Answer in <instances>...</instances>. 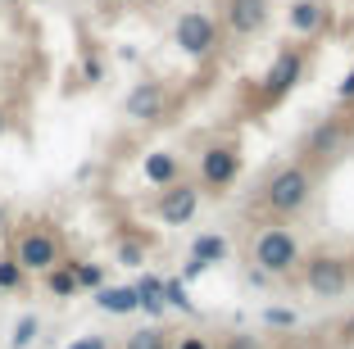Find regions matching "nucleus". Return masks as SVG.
I'll use <instances>...</instances> for the list:
<instances>
[{"label":"nucleus","instance_id":"f257e3e1","mask_svg":"<svg viewBox=\"0 0 354 349\" xmlns=\"http://www.w3.org/2000/svg\"><path fill=\"white\" fill-rule=\"evenodd\" d=\"M14 263H19L23 272H50V267L59 263V240H55V232L28 227L19 236V245H14Z\"/></svg>","mask_w":354,"mask_h":349},{"label":"nucleus","instance_id":"f03ea898","mask_svg":"<svg viewBox=\"0 0 354 349\" xmlns=\"http://www.w3.org/2000/svg\"><path fill=\"white\" fill-rule=\"evenodd\" d=\"M254 263H259L263 272H291V267L300 263V245H295L291 232L268 227V232H259V240H254Z\"/></svg>","mask_w":354,"mask_h":349},{"label":"nucleus","instance_id":"7ed1b4c3","mask_svg":"<svg viewBox=\"0 0 354 349\" xmlns=\"http://www.w3.org/2000/svg\"><path fill=\"white\" fill-rule=\"evenodd\" d=\"M263 200H268L277 214H295V209H304V205H309V173H304V168H281V173H272Z\"/></svg>","mask_w":354,"mask_h":349},{"label":"nucleus","instance_id":"20e7f679","mask_svg":"<svg viewBox=\"0 0 354 349\" xmlns=\"http://www.w3.org/2000/svg\"><path fill=\"white\" fill-rule=\"evenodd\" d=\"M345 286H350V267H345V258H336V254L309 258V290L313 295L336 299V295H345Z\"/></svg>","mask_w":354,"mask_h":349},{"label":"nucleus","instance_id":"39448f33","mask_svg":"<svg viewBox=\"0 0 354 349\" xmlns=\"http://www.w3.org/2000/svg\"><path fill=\"white\" fill-rule=\"evenodd\" d=\"M196 209H200V186H191V182L164 186V196H159V218H164L168 227L191 223V218H196Z\"/></svg>","mask_w":354,"mask_h":349},{"label":"nucleus","instance_id":"423d86ee","mask_svg":"<svg viewBox=\"0 0 354 349\" xmlns=\"http://www.w3.org/2000/svg\"><path fill=\"white\" fill-rule=\"evenodd\" d=\"M236 173H241L236 145H209V150L200 154V177H205V186H227V182H236Z\"/></svg>","mask_w":354,"mask_h":349},{"label":"nucleus","instance_id":"0eeeda50","mask_svg":"<svg viewBox=\"0 0 354 349\" xmlns=\"http://www.w3.org/2000/svg\"><path fill=\"white\" fill-rule=\"evenodd\" d=\"M164 104H168L164 86H159V82H141V86H132V91H127L123 109H127V118H136V123H150V118H159V113H164Z\"/></svg>","mask_w":354,"mask_h":349},{"label":"nucleus","instance_id":"6e6552de","mask_svg":"<svg viewBox=\"0 0 354 349\" xmlns=\"http://www.w3.org/2000/svg\"><path fill=\"white\" fill-rule=\"evenodd\" d=\"M177 46L187 55H209L214 50V23L205 14H182L177 19Z\"/></svg>","mask_w":354,"mask_h":349},{"label":"nucleus","instance_id":"1a4fd4ad","mask_svg":"<svg viewBox=\"0 0 354 349\" xmlns=\"http://www.w3.org/2000/svg\"><path fill=\"white\" fill-rule=\"evenodd\" d=\"M300 68H304V59H300V55H295V50H281L277 59H272V68H268L263 95H268V100H281V95H286L295 82H300Z\"/></svg>","mask_w":354,"mask_h":349},{"label":"nucleus","instance_id":"9d476101","mask_svg":"<svg viewBox=\"0 0 354 349\" xmlns=\"http://www.w3.org/2000/svg\"><path fill=\"white\" fill-rule=\"evenodd\" d=\"M227 23L236 37H254L268 23V0H227Z\"/></svg>","mask_w":354,"mask_h":349},{"label":"nucleus","instance_id":"9b49d317","mask_svg":"<svg viewBox=\"0 0 354 349\" xmlns=\"http://www.w3.org/2000/svg\"><path fill=\"white\" fill-rule=\"evenodd\" d=\"M95 304L104 308V313H136L141 308V299H136V286H100L95 290Z\"/></svg>","mask_w":354,"mask_h":349},{"label":"nucleus","instance_id":"f8f14e48","mask_svg":"<svg viewBox=\"0 0 354 349\" xmlns=\"http://www.w3.org/2000/svg\"><path fill=\"white\" fill-rule=\"evenodd\" d=\"M291 28L295 32H318L323 28V5H318V0H295L291 5Z\"/></svg>","mask_w":354,"mask_h":349},{"label":"nucleus","instance_id":"ddd939ff","mask_svg":"<svg viewBox=\"0 0 354 349\" xmlns=\"http://www.w3.org/2000/svg\"><path fill=\"white\" fill-rule=\"evenodd\" d=\"M46 290H50L55 299H68V295H77V277H73V263H55L50 272H46Z\"/></svg>","mask_w":354,"mask_h":349},{"label":"nucleus","instance_id":"4468645a","mask_svg":"<svg viewBox=\"0 0 354 349\" xmlns=\"http://www.w3.org/2000/svg\"><path fill=\"white\" fill-rule=\"evenodd\" d=\"M146 182H155V186H173L177 182V159L173 154H164V150L150 154L146 159Z\"/></svg>","mask_w":354,"mask_h":349},{"label":"nucleus","instance_id":"2eb2a0df","mask_svg":"<svg viewBox=\"0 0 354 349\" xmlns=\"http://www.w3.org/2000/svg\"><path fill=\"white\" fill-rule=\"evenodd\" d=\"M136 299H141V308H146V313H164V281L159 277H141L136 281Z\"/></svg>","mask_w":354,"mask_h":349},{"label":"nucleus","instance_id":"dca6fc26","mask_svg":"<svg viewBox=\"0 0 354 349\" xmlns=\"http://www.w3.org/2000/svg\"><path fill=\"white\" fill-rule=\"evenodd\" d=\"M223 254H227V245H223L218 236H200L196 245H191V263H200V267H205V263H218Z\"/></svg>","mask_w":354,"mask_h":349},{"label":"nucleus","instance_id":"f3484780","mask_svg":"<svg viewBox=\"0 0 354 349\" xmlns=\"http://www.w3.org/2000/svg\"><path fill=\"white\" fill-rule=\"evenodd\" d=\"M123 349H168V331H159V327H141V331H132L127 336V345Z\"/></svg>","mask_w":354,"mask_h":349},{"label":"nucleus","instance_id":"a211bd4d","mask_svg":"<svg viewBox=\"0 0 354 349\" xmlns=\"http://www.w3.org/2000/svg\"><path fill=\"white\" fill-rule=\"evenodd\" d=\"M37 336H41V322L28 313V318H19V327H14L10 345H14V349H32V340H37Z\"/></svg>","mask_w":354,"mask_h":349},{"label":"nucleus","instance_id":"6ab92c4d","mask_svg":"<svg viewBox=\"0 0 354 349\" xmlns=\"http://www.w3.org/2000/svg\"><path fill=\"white\" fill-rule=\"evenodd\" d=\"M73 277H77V290H100L104 286V272H100V267H95V263H73Z\"/></svg>","mask_w":354,"mask_h":349},{"label":"nucleus","instance_id":"aec40b11","mask_svg":"<svg viewBox=\"0 0 354 349\" xmlns=\"http://www.w3.org/2000/svg\"><path fill=\"white\" fill-rule=\"evenodd\" d=\"M23 277H28V272H23L14 258H0V290H19Z\"/></svg>","mask_w":354,"mask_h":349},{"label":"nucleus","instance_id":"412c9836","mask_svg":"<svg viewBox=\"0 0 354 349\" xmlns=\"http://www.w3.org/2000/svg\"><path fill=\"white\" fill-rule=\"evenodd\" d=\"M164 304L182 308V313L191 308V299H187V290H182V281H164Z\"/></svg>","mask_w":354,"mask_h":349},{"label":"nucleus","instance_id":"4be33fe9","mask_svg":"<svg viewBox=\"0 0 354 349\" xmlns=\"http://www.w3.org/2000/svg\"><path fill=\"white\" fill-rule=\"evenodd\" d=\"M336 136H341V127H327V132H318V136H313V150H318V154H327V150L336 145Z\"/></svg>","mask_w":354,"mask_h":349},{"label":"nucleus","instance_id":"5701e85b","mask_svg":"<svg viewBox=\"0 0 354 349\" xmlns=\"http://www.w3.org/2000/svg\"><path fill=\"white\" fill-rule=\"evenodd\" d=\"M64 349H109V340L104 336H77L73 345H64Z\"/></svg>","mask_w":354,"mask_h":349},{"label":"nucleus","instance_id":"b1692460","mask_svg":"<svg viewBox=\"0 0 354 349\" xmlns=\"http://www.w3.org/2000/svg\"><path fill=\"white\" fill-rule=\"evenodd\" d=\"M118 258H123L127 267H136V263H141V245H123V249H118Z\"/></svg>","mask_w":354,"mask_h":349},{"label":"nucleus","instance_id":"393cba45","mask_svg":"<svg viewBox=\"0 0 354 349\" xmlns=\"http://www.w3.org/2000/svg\"><path fill=\"white\" fill-rule=\"evenodd\" d=\"M227 349H259V345H254L250 336H232V340H227Z\"/></svg>","mask_w":354,"mask_h":349},{"label":"nucleus","instance_id":"a878e982","mask_svg":"<svg viewBox=\"0 0 354 349\" xmlns=\"http://www.w3.org/2000/svg\"><path fill=\"white\" fill-rule=\"evenodd\" d=\"M177 349H209V345H205V336H182V345H177Z\"/></svg>","mask_w":354,"mask_h":349},{"label":"nucleus","instance_id":"bb28decb","mask_svg":"<svg viewBox=\"0 0 354 349\" xmlns=\"http://www.w3.org/2000/svg\"><path fill=\"white\" fill-rule=\"evenodd\" d=\"M341 100H354V73H350V77L341 82Z\"/></svg>","mask_w":354,"mask_h":349},{"label":"nucleus","instance_id":"cd10ccee","mask_svg":"<svg viewBox=\"0 0 354 349\" xmlns=\"http://www.w3.org/2000/svg\"><path fill=\"white\" fill-rule=\"evenodd\" d=\"M0 232H5V205H0Z\"/></svg>","mask_w":354,"mask_h":349},{"label":"nucleus","instance_id":"c85d7f7f","mask_svg":"<svg viewBox=\"0 0 354 349\" xmlns=\"http://www.w3.org/2000/svg\"><path fill=\"white\" fill-rule=\"evenodd\" d=\"M0 132H5V113H0Z\"/></svg>","mask_w":354,"mask_h":349}]
</instances>
